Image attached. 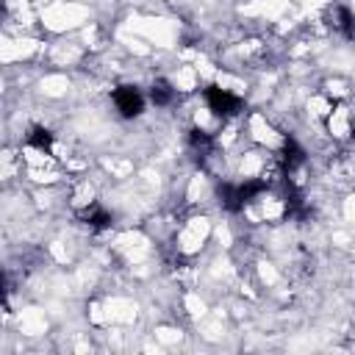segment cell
Wrapping results in <instances>:
<instances>
[{
    "label": "cell",
    "mask_w": 355,
    "mask_h": 355,
    "mask_svg": "<svg viewBox=\"0 0 355 355\" xmlns=\"http://www.w3.org/2000/svg\"><path fill=\"white\" fill-rule=\"evenodd\" d=\"M266 189L269 183L263 178H244L241 183H216V200L227 214H241Z\"/></svg>",
    "instance_id": "1"
},
{
    "label": "cell",
    "mask_w": 355,
    "mask_h": 355,
    "mask_svg": "<svg viewBox=\"0 0 355 355\" xmlns=\"http://www.w3.org/2000/svg\"><path fill=\"white\" fill-rule=\"evenodd\" d=\"M302 164H305V150H302V144H300L297 139L286 136V139H283V147H280V166H283V172L291 175V172H297Z\"/></svg>",
    "instance_id": "5"
},
{
    "label": "cell",
    "mask_w": 355,
    "mask_h": 355,
    "mask_svg": "<svg viewBox=\"0 0 355 355\" xmlns=\"http://www.w3.org/2000/svg\"><path fill=\"white\" fill-rule=\"evenodd\" d=\"M53 144H55V136H53L50 128H44V125H31V128H28V133H25V147H31V150H36V153H50Z\"/></svg>",
    "instance_id": "6"
},
{
    "label": "cell",
    "mask_w": 355,
    "mask_h": 355,
    "mask_svg": "<svg viewBox=\"0 0 355 355\" xmlns=\"http://www.w3.org/2000/svg\"><path fill=\"white\" fill-rule=\"evenodd\" d=\"M111 103L116 108V114L122 119H136L144 114V105H147V94L136 86V83H119L114 92H111Z\"/></svg>",
    "instance_id": "2"
},
{
    "label": "cell",
    "mask_w": 355,
    "mask_h": 355,
    "mask_svg": "<svg viewBox=\"0 0 355 355\" xmlns=\"http://www.w3.org/2000/svg\"><path fill=\"white\" fill-rule=\"evenodd\" d=\"M202 100H205L208 111H211L214 116H222V119L236 116V114L241 111V105H244V100H241L239 94L222 89V86H216V83H211V86L202 89Z\"/></svg>",
    "instance_id": "3"
},
{
    "label": "cell",
    "mask_w": 355,
    "mask_h": 355,
    "mask_svg": "<svg viewBox=\"0 0 355 355\" xmlns=\"http://www.w3.org/2000/svg\"><path fill=\"white\" fill-rule=\"evenodd\" d=\"M333 25L344 39H355V11L349 6H336L333 8Z\"/></svg>",
    "instance_id": "9"
},
{
    "label": "cell",
    "mask_w": 355,
    "mask_h": 355,
    "mask_svg": "<svg viewBox=\"0 0 355 355\" xmlns=\"http://www.w3.org/2000/svg\"><path fill=\"white\" fill-rule=\"evenodd\" d=\"M175 86L166 80V78H158V80H153L150 83V89H147V100L153 103V105H158V108H166V105H172L175 103Z\"/></svg>",
    "instance_id": "7"
},
{
    "label": "cell",
    "mask_w": 355,
    "mask_h": 355,
    "mask_svg": "<svg viewBox=\"0 0 355 355\" xmlns=\"http://www.w3.org/2000/svg\"><path fill=\"white\" fill-rule=\"evenodd\" d=\"M186 147H189V153L200 161V164H205V158L214 153V147H216V139H214V133H208V130H202V128H189V133H186Z\"/></svg>",
    "instance_id": "4"
},
{
    "label": "cell",
    "mask_w": 355,
    "mask_h": 355,
    "mask_svg": "<svg viewBox=\"0 0 355 355\" xmlns=\"http://www.w3.org/2000/svg\"><path fill=\"white\" fill-rule=\"evenodd\" d=\"M80 219H83L92 230H105V227H111V222H114L111 211H105L100 202H92L89 208H83V211H80Z\"/></svg>",
    "instance_id": "8"
}]
</instances>
